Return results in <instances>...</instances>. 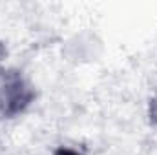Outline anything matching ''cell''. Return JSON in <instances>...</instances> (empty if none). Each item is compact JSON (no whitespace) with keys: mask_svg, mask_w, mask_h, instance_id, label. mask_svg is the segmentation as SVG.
<instances>
[{"mask_svg":"<svg viewBox=\"0 0 157 155\" xmlns=\"http://www.w3.org/2000/svg\"><path fill=\"white\" fill-rule=\"evenodd\" d=\"M0 88H2L0 89V104L4 106L6 113H15V112L22 110L31 99V91L22 82V78L18 77H11L4 80V84Z\"/></svg>","mask_w":157,"mask_h":155,"instance_id":"1","label":"cell"},{"mask_svg":"<svg viewBox=\"0 0 157 155\" xmlns=\"http://www.w3.org/2000/svg\"><path fill=\"white\" fill-rule=\"evenodd\" d=\"M150 117H152V120L157 124V97L152 100V104H150Z\"/></svg>","mask_w":157,"mask_h":155,"instance_id":"2","label":"cell"}]
</instances>
